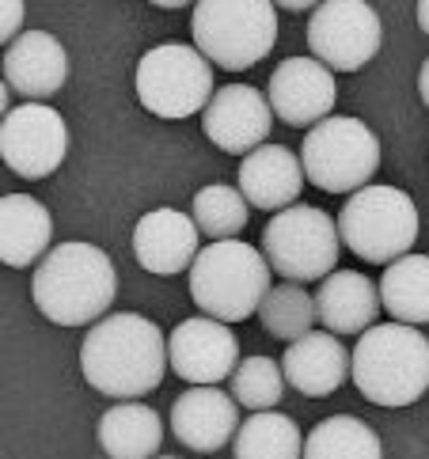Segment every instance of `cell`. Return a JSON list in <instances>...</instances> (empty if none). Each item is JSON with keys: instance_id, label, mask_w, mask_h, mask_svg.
<instances>
[{"instance_id": "cell-1", "label": "cell", "mask_w": 429, "mask_h": 459, "mask_svg": "<svg viewBox=\"0 0 429 459\" xmlns=\"http://www.w3.org/2000/svg\"><path fill=\"white\" fill-rule=\"evenodd\" d=\"M168 338L137 311H118L95 323L80 346V372L84 380L118 403H137L153 395L168 368Z\"/></svg>"}, {"instance_id": "cell-2", "label": "cell", "mask_w": 429, "mask_h": 459, "mask_svg": "<svg viewBox=\"0 0 429 459\" xmlns=\"http://www.w3.org/2000/svg\"><path fill=\"white\" fill-rule=\"evenodd\" d=\"M114 292H118L114 262L92 243H61L39 262L31 277L35 307L57 326H88L95 319L103 323Z\"/></svg>"}, {"instance_id": "cell-3", "label": "cell", "mask_w": 429, "mask_h": 459, "mask_svg": "<svg viewBox=\"0 0 429 459\" xmlns=\"http://www.w3.org/2000/svg\"><path fill=\"white\" fill-rule=\"evenodd\" d=\"M354 387L376 406H410L429 391V338L418 326L381 323L350 353Z\"/></svg>"}, {"instance_id": "cell-4", "label": "cell", "mask_w": 429, "mask_h": 459, "mask_svg": "<svg viewBox=\"0 0 429 459\" xmlns=\"http://www.w3.org/2000/svg\"><path fill=\"white\" fill-rule=\"evenodd\" d=\"M270 262L243 239L209 243L190 266V300L217 323L255 316L270 292Z\"/></svg>"}, {"instance_id": "cell-5", "label": "cell", "mask_w": 429, "mask_h": 459, "mask_svg": "<svg viewBox=\"0 0 429 459\" xmlns=\"http://www.w3.org/2000/svg\"><path fill=\"white\" fill-rule=\"evenodd\" d=\"M190 27L206 61L228 73L251 69L277 42V15L267 0H202Z\"/></svg>"}, {"instance_id": "cell-6", "label": "cell", "mask_w": 429, "mask_h": 459, "mask_svg": "<svg viewBox=\"0 0 429 459\" xmlns=\"http://www.w3.org/2000/svg\"><path fill=\"white\" fill-rule=\"evenodd\" d=\"M338 236L365 262H399L418 239V205L399 186H365L338 212Z\"/></svg>"}, {"instance_id": "cell-7", "label": "cell", "mask_w": 429, "mask_h": 459, "mask_svg": "<svg viewBox=\"0 0 429 459\" xmlns=\"http://www.w3.org/2000/svg\"><path fill=\"white\" fill-rule=\"evenodd\" d=\"M304 175L327 194H354L372 186L369 178L381 168V141L372 129L350 118V114H331L316 129H308L301 144Z\"/></svg>"}, {"instance_id": "cell-8", "label": "cell", "mask_w": 429, "mask_h": 459, "mask_svg": "<svg viewBox=\"0 0 429 459\" xmlns=\"http://www.w3.org/2000/svg\"><path fill=\"white\" fill-rule=\"evenodd\" d=\"M137 100L156 118H190L213 103V65L197 46L163 42L137 61Z\"/></svg>"}, {"instance_id": "cell-9", "label": "cell", "mask_w": 429, "mask_h": 459, "mask_svg": "<svg viewBox=\"0 0 429 459\" xmlns=\"http://www.w3.org/2000/svg\"><path fill=\"white\" fill-rule=\"evenodd\" d=\"M338 221H331L316 205H289L267 224L262 232V255L270 270L282 273L285 281H327L338 266Z\"/></svg>"}, {"instance_id": "cell-10", "label": "cell", "mask_w": 429, "mask_h": 459, "mask_svg": "<svg viewBox=\"0 0 429 459\" xmlns=\"http://www.w3.org/2000/svg\"><path fill=\"white\" fill-rule=\"evenodd\" d=\"M384 23L365 0H327L308 23V50L331 73H357L381 54Z\"/></svg>"}, {"instance_id": "cell-11", "label": "cell", "mask_w": 429, "mask_h": 459, "mask_svg": "<svg viewBox=\"0 0 429 459\" xmlns=\"http://www.w3.org/2000/svg\"><path fill=\"white\" fill-rule=\"evenodd\" d=\"M69 152L65 118L46 103H23L0 122V160L20 178H46Z\"/></svg>"}, {"instance_id": "cell-12", "label": "cell", "mask_w": 429, "mask_h": 459, "mask_svg": "<svg viewBox=\"0 0 429 459\" xmlns=\"http://www.w3.org/2000/svg\"><path fill=\"white\" fill-rule=\"evenodd\" d=\"M168 360L179 380H187L194 387H213L236 376L240 342L228 323L194 316V319H183L168 334Z\"/></svg>"}, {"instance_id": "cell-13", "label": "cell", "mask_w": 429, "mask_h": 459, "mask_svg": "<svg viewBox=\"0 0 429 459\" xmlns=\"http://www.w3.org/2000/svg\"><path fill=\"white\" fill-rule=\"evenodd\" d=\"M267 100L285 126L316 129L320 122L331 118L338 91L327 65H320L316 57H289L274 69L267 84Z\"/></svg>"}, {"instance_id": "cell-14", "label": "cell", "mask_w": 429, "mask_h": 459, "mask_svg": "<svg viewBox=\"0 0 429 459\" xmlns=\"http://www.w3.org/2000/svg\"><path fill=\"white\" fill-rule=\"evenodd\" d=\"M270 126H274L270 100L247 84L217 88L213 103L202 114L206 137L228 156H251L255 149H262V141L270 137Z\"/></svg>"}, {"instance_id": "cell-15", "label": "cell", "mask_w": 429, "mask_h": 459, "mask_svg": "<svg viewBox=\"0 0 429 459\" xmlns=\"http://www.w3.org/2000/svg\"><path fill=\"white\" fill-rule=\"evenodd\" d=\"M171 433L194 452H221L240 433V403L221 387H190L171 406Z\"/></svg>"}, {"instance_id": "cell-16", "label": "cell", "mask_w": 429, "mask_h": 459, "mask_svg": "<svg viewBox=\"0 0 429 459\" xmlns=\"http://www.w3.org/2000/svg\"><path fill=\"white\" fill-rule=\"evenodd\" d=\"M134 255L148 273L171 277L194 266L197 251V224L179 209H153L134 228Z\"/></svg>"}, {"instance_id": "cell-17", "label": "cell", "mask_w": 429, "mask_h": 459, "mask_svg": "<svg viewBox=\"0 0 429 459\" xmlns=\"http://www.w3.org/2000/svg\"><path fill=\"white\" fill-rule=\"evenodd\" d=\"M69 76V54L49 30H27L4 50V80L8 88L27 95L31 103H46L57 95Z\"/></svg>"}, {"instance_id": "cell-18", "label": "cell", "mask_w": 429, "mask_h": 459, "mask_svg": "<svg viewBox=\"0 0 429 459\" xmlns=\"http://www.w3.org/2000/svg\"><path fill=\"white\" fill-rule=\"evenodd\" d=\"M304 163L296 152L282 149V144H262L240 163V194L247 205L258 209H289L304 190Z\"/></svg>"}, {"instance_id": "cell-19", "label": "cell", "mask_w": 429, "mask_h": 459, "mask_svg": "<svg viewBox=\"0 0 429 459\" xmlns=\"http://www.w3.org/2000/svg\"><path fill=\"white\" fill-rule=\"evenodd\" d=\"M285 384L296 387L308 399H327L346 384L350 376V353H346L342 338L327 331H311L308 338L293 342L282 357Z\"/></svg>"}, {"instance_id": "cell-20", "label": "cell", "mask_w": 429, "mask_h": 459, "mask_svg": "<svg viewBox=\"0 0 429 459\" xmlns=\"http://www.w3.org/2000/svg\"><path fill=\"white\" fill-rule=\"evenodd\" d=\"M316 311L327 334H365L372 331L376 311H381V289L357 270H335L327 281H320Z\"/></svg>"}, {"instance_id": "cell-21", "label": "cell", "mask_w": 429, "mask_h": 459, "mask_svg": "<svg viewBox=\"0 0 429 459\" xmlns=\"http://www.w3.org/2000/svg\"><path fill=\"white\" fill-rule=\"evenodd\" d=\"M54 239V221L42 202H35L31 194H8L0 202V258L4 266L20 270L39 262Z\"/></svg>"}, {"instance_id": "cell-22", "label": "cell", "mask_w": 429, "mask_h": 459, "mask_svg": "<svg viewBox=\"0 0 429 459\" xmlns=\"http://www.w3.org/2000/svg\"><path fill=\"white\" fill-rule=\"evenodd\" d=\"M99 448L110 459H156L163 445V421L144 403H118L99 418Z\"/></svg>"}, {"instance_id": "cell-23", "label": "cell", "mask_w": 429, "mask_h": 459, "mask_svg": "<svg viewBox=\"0 0 429 459\" xmlns=\"http://www.w3.org/2000/svg\"><path fill=\"white\" fill-rule=\"evenodd\" d=\"M381 304L395 323H429V255H407L381 277Z\"/></svg>"}, {"instance_id": "cell-24", "label": "cell", "mask_w": 429, "mask_h": 459, "mask_svg": "<svg viewBox=\"0 0 429 459\" xmlns=\"http://www.w3.org/2000/svg\"><path fill=\"white\" fill-rule=\"evenodd\" d=\"M236 459H304V437L289 414H251L232 440Z\"/></svg>"}, {"instance_id": "cell-25", "label": "cell", "mask_w": 429, "mask_h": 459, "mask_svg": "<svg viewBox=\"0 0 429 459\" xmlns=\"http://www.w3.org/2000/svg\"><path fill=\"white\" fill-rule=\"evenodd\" d=\"M304 459H384V445L361 418L335 414L304 437Z\"/></svg>"}, {"instance_id": "cell-26", "label": "cell", "mask_w": 429, "mask_h": 459, "mask_svg": "<svg viewBox=\"0 0 429 459\" xmlns=\"http://www.w3.org/2000/svg\"><path fill=\"white\" fill-rule=\"evenodd\" d=\"M258 319L274 338H282L285 346H293V342H301V338H308L311 331H316V323H320L316 297L304 292L301 285L282 281V285H274L267 292V300H262V307H258Z\"/></svg>"}, {"instance_id": "cell-27", "label": "cell", "mask_w": 429, "mask_h": 459, "mask_svg": "<svg viewBox=\"0 0 429 459\" xmlns=\"http://www.w3.org/2000/svg\"><path fill=\"white\" fill-rule=\"evenodd\" d=\"M247 198L240 194V186H202L194 194V224L202 236H213V243H224V239H236L243 228H247Z\"/></svg>"}, {"instance_id": "cell-28", "label": "cell", "mask_w": 429, "mask_h": 459, "mask_svg": "<svg viewBox=\"0 0 429 459\" xmlns=\"http://www.w3.org/2000/svg\"><path fill=\"white\" fill-rule=\"evenodd\" d=\"M285 395V368L270 357H247L232 376V399L251 414H267Z\"/></svg>"}, {"instance_id": "cell-29", "label": "cell", "mask_w": 429, "mask_h": 459, "mask_svg": "<svg viewBox=\"0 0 429 459\" xmlns=\"http://www.w3.org/2000/svg\"><path fill=\"white\" fill-rule=\"evenodd\" d=\"M0 12H4V23H0V39H4V46H12V35L20 30V20H23V4H20V0H4V4H0Z\"/></svg>"}, {"instance_id": "cell-30", "label": "cell", "mask_w": 429, "mask_h": 459, "mask_svg": "<svg viewBox=\"0 0 429 459\" xmlns=\"http://www.w3.org/2000/svg\"><path fill=\"white\" fill-rule=\"evenodd\" d=\"M418 91H422V103L429 107V57L422 65V73H418Z\"/></svg>"}, {"instance_id": "cell-31", "label": "cell", "mask_w": 429, "mask_h": 459, "mask_svg": "<svg viewBox=\"0 0 429 459\" xmlns=\"http://www.w3.org/2000/svg\"><path fill=\"white\" fill-rule=\"evenodd\" d=\"M418 27L429 35V0H422V4H418Z\"/></svg>"}, {"instance_id": "cell-32", "label": "cell", "mask_w": 429, "mask_h": 459, "mask_svg": "<svg viewBox=\"0 0 429 459\" xmlns=\"http://www.w3.org/2000/svg\"><path fill=\"white\" fill-rule=\"evenodd\" d=\"M156 459H175V455H156Z\"/></svg>"}]
</instances>
